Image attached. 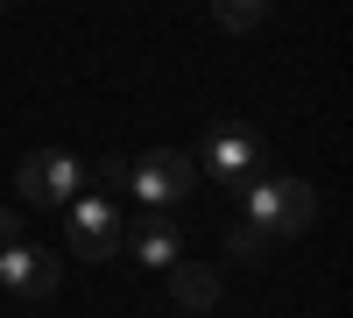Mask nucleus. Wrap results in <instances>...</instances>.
I'll list each match as a JSON object with an SVG mask.
<instances>
[{"mask_svg": "<svg viewBox=\"0 0 353 318\" xmlns=\"http://www.w3.org/2000/svg\"><path fill=\"white\" fill-rule=\"evenodd\" d=\"M241 198L261 234H311V219H318V191L304 177H248Z\"/></svg>", "mask_w": 353, "mask_h": 318, "instance_id": "f257e3e1", "label": "nucleus"}, {"mask_svg": "<svg viewBox=\"0 0 353 318\" xmlns=\"http://www.w3.org/2000/svg\"><path fill=\"white\" fill-rule=\"evenodd\" d=\"M191 163H205L212 177L226 184V191H241L248 177H261V163H269V149H261V135L254 128H241V121H219V128H205V141H198V156Z\"/></svg>", "mask_w": 353, "mask_h": 318, "instance_id": "f03ea898", "label": "nucleus"}, {"mask_svg": "<svg viewBox=\"0 0 353 318\" xmlns=\"http://www.w3.org/2000/svg\"><path fill=\"white\" fill-rule=\"evenodd\" d=\"M198 184V163L184 149H149L141 163H128V191L141 198V206H156V212H176V198H184Z\"/></svg>", "mask_w": 353, "mask_h": 318, "instance_id": "7ed1b4c3", "label": "nucleus"}, {"mask_svg": "<svg viewBox=\"0 0 353 318\" xmlns=\"http://www.w3.org/2000/svg\"><path fill=\"white\" fill-rule=\"evenodd\" d=\"M14 184H21L28 206H50V212H57V206H71V198H78L85 163H78V156H64V149H36V156L14 170Z\"/></svg>", "mask_w": 353, "mask_h": 318, "instance_id": "20e7f679", "label": "nucleus"}, {"mask_svg": "<svg viewBox=\"0 0 353 318\" xmlns=\"http://www.w3.org/2000/svg\"><path fill=\"white\" fill-rule=\"evenodd\" d=\"M71 219H64V234H71V248L85 255V262H106V255H121V212H113V198H71L64 206Z\"/></svg>", "mask_w": 353, "mask_h": 318, "instance_id": "39448f33", "label": "nucleus"}, {"mask_svg": "<svg viewBox=\"0 0 353 318\" xmlns=\"http://www.w3.org/2000/svg\"><path fill=\"white\" fill-rule=\"evenodd\" d=\"M57 276H64V269H57V255H43V248H0V283H8V290L14 297H50L57 290Z\"/></svg>", "mask_w": 353, "mask_h": 318, "instance_id": "423d86ee", "label": "nucleus"}, {"mask_svg": "<svg viewBox=\"0 0 353 318\" xmlns=\"http://www.w3.org/2000/svg\"><path fill=\"white\" fill-rule=\"evenodd\" d=\"M121 241L134 248V262H141V269H170L176 255H184V226H176L170 212H156V219H134V226H121Z\"/></svg>", "mask_w": 353, "mask_h": 318, "instance_id": "0eeeda50", "label": "nucleus"}, {"mask_svg": "<svg viewBox=\"0 0 353 318\" xmlns=\"http://www.w3.org/2000/svg\"><path fill=\"white\" fill-rule=\"evenodd\" d=\"M170 297L184 304V311H212L219 304V269H205V262H170Z\"/></svg>", "mask_w": 353, "mask_h": 318, "instance_id": "6e6552de", "label": "nucleus"}, {"mask_svg": "<svg viewBox=\"0 0 353 318\" xmlns=\"http://www.w3.org/2000/svg\"><path fill=\"white\" fill-rule=\"evenodd\" d=\"M261 8H269V0H212V14H219V28H233V36H248V28L261 21Z\"/></svg>", "mask_w": 353, "mask_h": 318, "instance_id": "1a4fd4ad", "label": "nucleus"}, {"mask_svg": "<svg viewBox=\"0 0 353 318\" xmlns=\"http://www.w3.org/2000/svg\"><path fill=\"white\" fill-rule=\"evenodd\" d=\"M85 177H92V191H99V198L128 191V156H99V163H85Z\"/></svg>", "mask_w": 353, "mask_h": 318, "instance_id": "9d476101", "label": "nucleus"}, {"mask_svg": "<svg viewBox=\"0 0 353 318\" xmlns=\"http://www.w3.org/2000/svg\"><path fill=\"white\" fill-rule=\"evenodd\" d=\"M261 248H269L261 226H233V234H226V255H241V262H248V255H261Z\"/></svg>", "mask_w": 353, "mask_h": 318, "instance_id": "9b49d317", "label": "nucleus"}, {"mask_svg": "<svg viewBox=\"0 0 353 318\" xmlns=\"http://www.w3.org/2000/svg\"><path fill=\"white\" fill-rule=\"evenodd\" d=\"M21 241V212H0V248H14Z\"/></svg>", "mask_w": 353, "mask_h": 318, "instance_id": "f8f14e48", "label": "nucleus"}, {"mask_svg": "<svg viewBox=\"0 0 353 318\" xmlns=\"http://www.w3.org/2000/svg\"><path fill=\"white\" fill-rule=\"evenodd\" d=\"M0 14H8V0H0Z\"/></svg>", "mask_w": 353, "mask_h": 318, "instance_id": "ddd939ff", "label": "nucleus"}]
</instances>
